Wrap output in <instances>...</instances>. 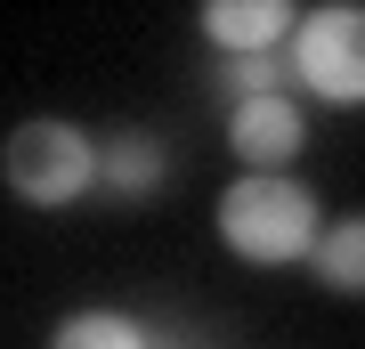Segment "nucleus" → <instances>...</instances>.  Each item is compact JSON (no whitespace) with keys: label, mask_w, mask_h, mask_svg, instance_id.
I'll use <instances>...</instances> for the list:
<instances>
[{"label":"nucleus","mask_w":365,"mask_h":349,"mask_svg":"<svg viewBox=\"0 0 365 349\" xmlns=\"http://www.w3.org/2000/svg\"><path fill=\"white\" fill-rule=\"evenodd\" d=\"M292 57V81L325 106H365V9L357 0H325L309 9L284 41Z\"/></svg>","instance_id":"3"},{"label":"nucleus","mask_w":365,"mask_h":349,"mask_svg":"<svg viewBox=\"0 0 365 349\" xmlns=\"http://www.w3.org/2000/svg\"><path fill=\"white\" fill-rule=\"evenodd\" d=\"M227 146L244 171H284L300 163V146H309V114H300V98H244L227 106Z\"/></svg>","instance_id":"4"},{"label":"nucleus","mask_w":365,"mask_h":349,"mask_svg":"<svg viewBox=\"0 0 365 349\" xmlns=\"http://www.w3.org/2000/svg\"><path fill=\"white\" fill-rule=\"evenodd\" d=\"M49 349H155V341H146V325L122 317V309H73L49 333Z\"/></svg>","instance_id":"8"},{"label":"nucleus","mask_w":365,"mask_h":349,"mask_svg":"<svg viewBox=\"0 0 365 349\" xmlns=\"http://www.w3.org/2000/svg\"><path fill=\"white\" fill-rule=\"evenodd\" d=\"M309 276H317L325 293H349V300H365V211H349L341 228H325V236H317Z\"/></svg>","instance_id":"7"},{"label":"nucleus","mask_w":365,"mask_h":349,"mask_svg":"<svg viewBox=\"0 0 365 349\" xmlns=\"http://www.w3.org/2000/svg\"><path fill=\"white\" fill-rule=\"evenodd\" d=\"M0 179H9L16 203H33V211H66V203H81V195L98 187V146L81 138L73 122H57V114L16 122L9 146H0Z\"/></svg>","instance_id":"2"},{"label":"nucleus","mask_w":365,"mask_h":349,"mask_svg":"<svg viewBox=\"0 0 365 349\" xmlns=\"http://www.w3.org/2000/svg\"><path fill=\"white\" fill-rule=\"evenodd\" d=\"M220 90L244 106V98H292L300 81H292V57H284V49H268V57H227Z\"/></svg>","instance_id":"9"},{"label":"nucleus","mask_w":365,"mask_h":349,"mask_svg":"<svg viewBox=\"0 0 365 349\" xmlns=\"http://www.w3.org/2000/svg\"><path fill=\"white\" fill-rule=\"evenodd\" d=\"M163 179H170V146L155 138V130H122V138L98 146V187L122 195V203H146Z\"/></svg>","instance_id":"6"},{"label":"nucleus","mask_w":365,"mask_h":349,"mask_svg":"<svg viewBox=\"0 0 365 349\" xmlns=\"http://www.w3.org/2000/svg\"><path fill=\"white\" fill-rule=\"evenodd\" d=\"M300 16L284 9V0H203V33L220 41L227 57H268L284 49Z\"/></svg>","instance_id":"5"},{"label":"nucleus","mask_w":365,"mask_h":349,"mask_svg":"<svg viewBox=\"0 0 365 349\" xmlns=\"http://www.w3.org/2000/svg\"><path fill=\"white\" fill-rule=\"evenodd\" d=\"M317 195L292 179V171H244V179H227L220 195V244L235 260H252V268H292V260L317 252Z\"/></svg>","instance_id":"1"}]
</instances>
